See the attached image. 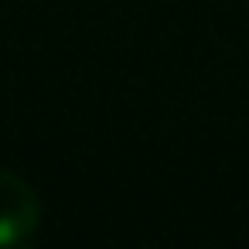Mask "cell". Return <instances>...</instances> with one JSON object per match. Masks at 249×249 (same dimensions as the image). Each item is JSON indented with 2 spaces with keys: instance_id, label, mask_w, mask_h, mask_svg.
<instances>
[{
  "instance_id": "obj_1",
  "label": "cell",
  "mask_w": 249,
  "mask_h": 249,
  "mask_svg": "<svg viewBox=\"0 0 249 249\" xmlns=\"http://www.w3.org/2000/svg\"><path fill=\"white\" fill-rule=\"evenodd\" d=\"M38 225H41V201L35 188L21 174L0 167V249L28 246L38 235Z\"/></svg>"
}]
</instances>
